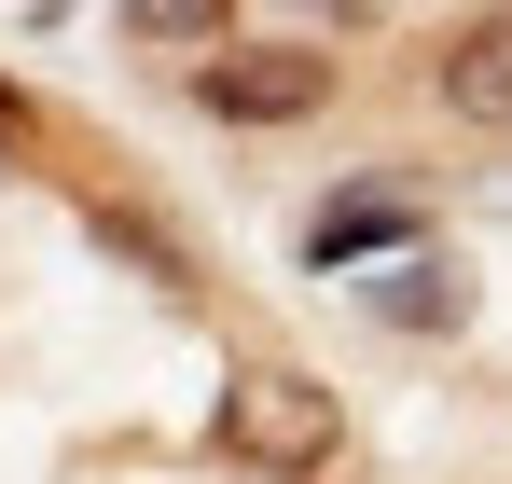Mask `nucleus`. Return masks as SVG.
Segmentation results:
<instances>
[{
	"mask_svg": "<svg viewBox=\"0 0 512 484\" xmlns=\"http://www.w3.org/2000/svg\"><path fill=\"white\" fill-rule=\"evenodd\" d=\"M208 443H222V471H250V484H319L346 457V402L319 374H291V360H250L222 388V415H208Z\"/></svg>",
	"mask_w": 512,
	"mask_h": 484,
	"instance_id": "obj_1",
	"label": "nucleus"
},
{
	"mask_svg": "<svg viewBox=\"0 0 512 484\" xmlns=\"http://www.w3.org/2000/svg\"><path fill=\"white\" fill-rule=\"evenodd\" d=\"M180 97L208 111V125H236V139H263V125H319L346 97V70L319 56V42H194V70H180Z\"/></svg>",
	"mask_w": 512,
	"mask_h": 484,
	"instance_id": "obj_2",
	"label": "nucleus"
},
{
	"mask_svg": "<svg viewBox=\"0 0 512 484\" xmlns=\"http://www.w3.org/2000/svg\"><path fill=\"white\" fill-rule=\"evenodd\" d=\"M360 319H374V332H402V346H429V332H471V263H457V249H429V236L374 249Z\"/></svg>",
	"mask_w": 512,
	"mask_h": 484,
	"instance_id": "obj_3",
	"label": "nucleus"
},
{
	"mask_svg": "<svg viewBox=\"0 0 512 484\" xmlns=\"http://www.w3.org/2000/svg\"><path fill=\"white\" fill-rule=\"evenodd\" d=\"M429 111L471 125V139H512V0H499V14H471V28L429 56Z\"/></svg>",
	"mask_w": 512,
	"mask_h": 484,
	"instance_id": "obj_4",
	"label": "nucleus"
},
{
	"mask_svg": "<svg viewBox=\"0 0 512 484\" xmlns=\"http://www.w3.org/2000/svg\"><path fill=\"white\" fill-rule=\"evenodd\" d=\"M402 236H429V208L388 180V166H374L360 194H333V208L305 222V263H319V277H346V263H374V249H402Z\"/></svg>",
	"mask_w": 512,
	"mask_h": 484,
	"instance_id": "obj_5",
	"label": "nucleus"
},
{
	"mask_svg": "<svg viewBox=\"0 0 512 484\" xmlns=\"http://www.w3.org/2000/svg\"><path fill=\"white\" fill-rule=\"evenodd\" d=\"M111 14H125V42H153V56H194V42L236 28V0H111Z\"/></svg>",
	"mask_w": 512,
	"mask_h": 484,
	"instance_id": "obj_6",
	"label": "nucleus"
},
{
	"mask_svg": "<svg viewBox=\"0 0 512 484\" xmlns=\"http://www.w3.org/2000/svg\"><path fill=\"white\" fill-rule=\"evenodd\" d=\"M499 194H512V180H499Z\"/></svg>",
	"mask_w": 512,
	"mask_h": 484,
	"instance_id": "obj_7",
	"label": "nucleus"
}]
</instances>
